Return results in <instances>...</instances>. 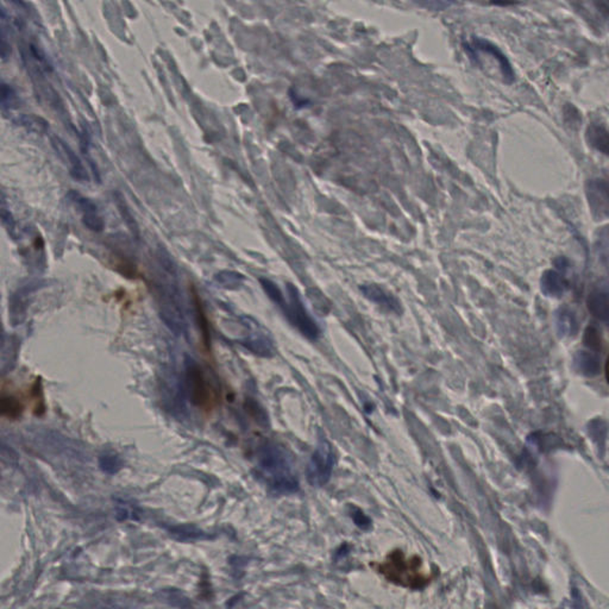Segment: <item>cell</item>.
I'll return each mask as SVG.
<instances>
[{"instance_id":"cell-10","label":"cell","mask_w":609,"mask_h":609,"mask_svg":"<svg viewBox=\"0 0 609 609\" xmlns=\"http://www.w3.org/2000/svg\"><path fill=\"white\" fill-rule=\"evenodd\" d=\"M44 283L42 281L30 282L23 285L22 288L16 290L8 300V314L12 325L22 324L27 316V307H29V297L30 294L42 288Z\"/></svg>"},{"instance_id":"cell-17","label":"cell","mask_w":609,"mask_h":609,"mask_svg":"<svg viewBox=\"0 0 609 609\" xmlns=\"http://www.w3.org/2000/svg\"><path fill=\"white\" fill-rule=\"evenodd\" d=\"M556 326L558 333L563 337H572L579 332V321L574 312L567 309H560L556 312Z\"/></svg>"},{"instance_id":"cell-21","label":"cell","mask_w":609,"mask_h":609,"mask_svg":"<svg viewBox=\"0 0 609 609\" xmlns=\"http://www.w3.org/2000/svg\"><path fill=\"white\" fill-rule=\"evenodd\" d=\"M192 297H193V304H195V320H197L199 328L202 331L204 342L206 343L207 347H209V324H207V319H206L205 311L202 309V300H200V297H198V294H197L195 290H192Z\"/></svg>"},{"instance_id":"cell-8","label":"cell","mask_w":609,"mask_h":609,"mask_svg":"<svg viewBox=\"0 0 609 609\" xmlns=\"http://www.w3.org/2000/svg\"><path fill=\"white\" fill-rule=\"evenodd\" d=\"M465 51L484 54V55L491 56V60L499 67L503 81L507 84H512L515 79V73H514L513 67L510 65V60L500 50V48L495 46L494 43H491V41L484 39V38L475 37L472 42L465 46Z\"/></svg>"},{"instance_id":"cell-23","label":"cell","mask_w":609,"mask_h":609,"mask_svg":"<svg viewBox=\"0 0 609 609\" xmlns=\"http://www.w3.org/2000/svg\"><path fill=\"white\" fill-rule=\"evenodd\" d=\"M23 411V405L13 396H0V415L17 418Z\"/></svg>"},{"instance_id":"cell-19","label":"cell","mask_w":609,"mask_h":609,"mask_svg":"<svg viewBox=\"0 0 609 609\" xmlns=\"http://www.w3.org/2000/svg\"><path fill=\"white\" fill-rule=\"evenodd\" d=\"M575 364L583 374L595 375L600 368L598 356L589 351H579L575 356Z\"/></svg>"},{"instance_id":"cell-18","label":"cell","mask_w":609,"mask_h":609,"mask_svg":"<svg viewBox=\"0 0 609 609\" xmlns=\"http://www.w3.org/2000/svg\"><path fill=\"white\" fill-rule=\"evenodd\" d=\"M0 223L3 224L5 230L8 231V236L11 237L12 240H18V230H17V221H16L13 214L8 207V199L5 197L4 193L0 190Z\"/></svg>"},{"instance_id":"cell-16","label":"cell","mask_w":609,"mask_h":609,"mask_svg":"<svg viewBox=\"0 0 609 609\" xmlns=\"http://www.w3.org/2000/svg\"><path fill=\"white\" fill-rule=\"evenodd\" d=\"M586 142L591 148L596 149L598 152L607 155L608 154L609 136L608 131L605 126L593 124L586 130Z\"/></svg>"},{"instance_id":"cell-5","label":"cell","mask_w":609,"mask_h":609,"mask_svg":"<svg viewBox=\"0 0 609 609\" xmlns=\"http://www.w3.org/2000/svg\"><path fill=\"white\" fill-rule=\"evenodd\" d=\"M285 287L288 299H285V304H282V312L301 335L309 340H316L320 336L319 326L304 307L299 290L293 283H287Z\"/></svg>"},{"instance_id":"cell-25","label":"cell","mask_w":609,"mask_h":609,"mask_svg":"<svg viewBox=\"0 0 609 609\" xmlns=\"http://www.w3.org/2000/svg\"><path fill=\"white\" fill-rule=\"evenodd\" d=\"M70 200L75 204L79 209L82 211V214H92V212H98V207L94 202L86 198L84 195H80L78 190H69L67 195Z\"/></svg>"},{"instance_id":"cell-22","label":"cell","mask_w":609,"mask_h":609,"mask_svg":"<svg viewBox=\"0 0 609 609\" xmlns=\"http://www.w3.org/2000/svg\"><path fill=\"white\" fill-rule=\"evenodd\" d=\"M114 200H116V204H117V207H118L119 214L122 216L123 221H125V224L128 225V228L133 233V236L137 237V224H136V221H135L133 214L130 212L129 206L126 205L125 199L123 198V195L121 193L116 192L114 193Z\"/></svg>"},{"instance_id":"cell-7","label":"cell","mask_w":609,"mask_h":609,"mask_svg":"<svg viewBox=\"0 0 609 609\" xmlns=\"http://www.w3.org/2000/svg\"><path fill=\"white\" fill-rule=\"evenodd\" d=\"M185 392L192 404L204 407L209 404V389L205 374L198 363L187 357L185 361Z\"/></svg>"},{"instance_id":"cell-20","label":"cell","mask_w":609,"mask_h":609,"mask_svg":"<svg viewBox=\"0 0 609 609\" xmlns=\"http://www.w3.org/2000/svg\"><path fill=\"white\" fill-rule=\"evenodd\" d=\"M214 280L225 290H236L243 285L245 278L238 271H221L214 275Z\"/></svg>"},{"instance_id":"cell-2","label":"cell","mask_w":609,"mask_h":609,"mask_svg":"<svg viewBox=\"0 0 609 609\" xmlns=\"http://www.w3.org/2000/svg\"><path fill=\"white\" fill-rule=\"evenodd\" d=\"M256 472L275 494H293L299 489L293 458L281 444L266 442L259 446Z\"/></svg>"},{"instance_id":"cell-32","label":"cell","mask_w":609,"mask_h":609,"mask_svg":"<svg viewBox=\"0 0 609 609\" xmlns=\"http://www.w3.org/2000/svg\"><path fill=\"white\" fill-rule=\"evenodd\" d=\"M351 518H352L355 524H356L359 529H370V526H371L370 519L368 518L366 514L363 513L362 510H357V508H355V510L351 512Z\"/></svg>"},{"instance_id":"cell-9","label":"cell","mask_w":609,"mask_h":609,"mask_svg":"<svg viewBox=\"0 0 609 609\" xmlns=\"http://www.w3.org/2000/svg\"><path fill=\"white\" fill-rule=\"evenodd\" d=\"M586 195L590 211L595 219L602 221L608 217L609 193L607 181L602 179L589 180L586 185Z\"/></svg>"},{"instance_id":"cell-12","label":"cell","mask_w":609,"mask_h":609,"mask_svg":"<svg viewBox=\"0 0 609 609\" xmlns=\"http://www.w3.org/2000/svg\"><path fill=\"white\" fill-rule=\"evenodd\" d=\"M361 290L362 293L364 294V297H368L370 301H373L375 304H379L380 307L386 309L387 312L395 313V314L401 313V309H401L399 300L395 297H393L392 294L388 293L387 290L381 288L380 285H362Z\"/></svg>"},{"instance_id":"cell-11","label":"cell","mask_w":609,"mask_h":609,"mask_svg":"<svg viewBox=\"0 0 609 609\" xmlns=\"http://www.w3.org/2000/svg\"><path fill=\"white\" fill-rule=\"evenodd\" d=\"M51 143H53L55 150L60 154V156L63 157L66 161H68L69 171H70L73 178L79 180V181H88L90 178H88L87 171H86L82 161L80 160V157L76 155L74 150L66 142L62 141L61 138L53 137L51 138Z\"/></svg>"},{"instance_id":"cell-26","label":"cell","mask_w":609,"mask_h":609,"mask_svg":"<svg viewBox=\"0 0 609 609\" xmlns=\"http://www.w3.org/2000/svg\"><path fill=\"white\" fill-rule=\"evenodd\" d=\"M159 595H160L162 601L167 602L169 605H176V607H190V605L186 596H183V593L179 590H162Z\"/></svg>"},{"instance_id":"cell-27","label":"cell","mask_w":609,"mask_h":609,"mask_svg":"<svg viewBox=\"0 0 609 609\" xmlns=\"http://www.w3.org/2000/svg\"><path fill=\"white\" fill-rule=\"evenodd\" d=\"M420 8L431 10V11H444L453 6L455 0H411Z\"/></svg>"},{"instance_id":"cell-30","label":"cell","mask_w":609,"mask_h":609,"mask_svg":"<svg viewBox=\"0 0 609 609\" xmlns=\"http://www.w3.org/2000/svg\"><path fill=\"white\" fill-rule=\"evenodd\" d=\"M307 295L312 301L316 312L323 313V314L330 312V302L326 297H324L323 294L320 293L319 290H309Z\"/></svg>"},{"instance_id":"cell-24","label":"cell","mask_w":609,"mask_h":609,"mask_svg":"<svg viewBox=\"0 0 609 609\" xmlns=\"http://www.w3.org/2000/svg\"><path fill=\"white\" fill-rule=\"evenodd\" d=\"M259 283L262 285L263 290L266 292V295L269 297V299L274 301L275 304H278V307L281 309L282 304H285V297H283V294H282L281 290L278 288V285L275 282L271 281V280L264 278H259Z\"/></svg>"},{"instance_id":"cell-15","label":"cell","mask_w":609,"mask_h":609,"mask_svg":"<svg viewBox=\"0 0 609 609\" xmlns=\"http://www.w3.org/2000/svg\"><path fill=\"white\" fill-rule=\"evenodd\" d=\"M166 529L171 533V536L180 541H198L211 538L209 533L204 532L193 525L167 526Z\"/></svg>"},{"instance_id":"cell-29","label":"cell","mask_w":609,"mask_h":609,"mask_svg":"<svg viewBox=\"0 0 609 609\" xmlns=\"http://www.w3.org/2000/svg\"><path fill=\"white\" fill-rule=\"evenodd\" d=\"M19 124L25 126L27 129L36 131V133H44L49 128L48 123L43 121L39 117H32V116H23L19 119Z\"/></svg>"},{"instance_id":"cell-28","label":"cell","mask_w":609,"mask_h":609,"mask_svg":"<svg viewBox=\"0 0 609 609\" xmlns=\"http://www.w3.org/2000/svg\"><path fill=\"white\" fill-rule=\"evenodd\" d=\"M82 224L91 230L93 233H100L105 230V221L103 218L100 217L98 212H92V214H85L82 216Z\"/></svg>"},{"instance_id":"cell-14","label":"cell","mask_w":609,"mask_h":609,"mask_svg":"<svg viewBox=\"0 0 609 609\" xmlns=\"http://www.w3.org/2000/svg\"><path fill=\"white\" fill-rule=\"evenodd\" d=\"M569 288V282L560 271L548 269L541 275V293L548 297H560Z\"/></svg>"},{"instance_id":"cell-6","label":"cell","mask_w":609,"mask_h":609,"mask_svg":"<svg viewBox=\"0 0 609 609\" xmlns=\"http://www.w3.org/2000/svg\"><path fill=\"white\" fill-rule=\"evenodd\" d=\"M333 467L335 453L331 444L325 438H321L309 458V465L306 469L307 481L313 487H323L331 479Z\"/></svg>"},{"instance_id":"cell-13","label":"cell","mask_w":609,"mask_h":609,"mask_svg":"<svg viewBox=\"0 0 609 609\" xmlns=\"http://www.w3.org/2000/svg\"><path fill=\"white\" fill-rule=\"evenodd\" d=\"M609 297L608 287L607 285H600L598 288L590 292L586 299V307L589 311L590 314L601 320V321H608L609 318Z\"/></svg>"},{"instance_id":"cell-4","label":"cell","mask_w":609,"mask_h":609,"mask_svg":"<svg viewBox=\"0 0 609 609\" xmlns=\"http://www.w3.org/2000/svg\"><path fill=\"white\" fill-rule=\"evenodd\" d=\"M238 333L233 340L259 357H271L275 352V344L271 333L252 316H240L236 320Z\"/></svg>"},{"instance_id":"cell-3","label":"cell","mask_w":609,"mask_h":609,"mask_svg":"<svg viewBox=\"0 0 609 609\" xmlns=\"http://www.w3.org/2000/svg\"><path fill=\"white\" fill-rule=\"evenodd\" d=\"M379 571L388 582L411 589H422L431 581L422 560L417 556L407 557L401 550L390 552L379 565Z\"/></svg>"},{"instance_id":"cell-33","label":"cell","mask_w":609,"mask_h":609,"mask_svg":"<svg viewBox=\"0 0 609 609\" xmlns=\"http://www.w3.org/2000/svg\"><path fill=\"white\" fill-rule=\"evenodd\" d=\"M16 94L8 85L0 81V102L3 104H11L15 100Z\"/></svg>"},{"instance_id":"cell-31","label":"cell","mask_w":609,"mask_h":609,"mask_svg":"<svg viewBox=\"0 0 609 609\" xmlns=\"http://www.w3.org/2000/svg\"><path fill=\"white\" fill-rule=\"evenodd\" d=\"M584 344L586 347L598 350L601 347V336L594 326H588L584 332Z\"/></svg>"},{"instance_id":"cell-1","label":"cell","mask_w":609,"mask_h":609,"mask_svg":"<svg viewBox=\"0 0 609 609\" xmlns=\"http://www.w3.org/2000/svg\"><path fill=\"white\" fill-rule=\"evenodd\" d=\"M157 271H154V292L161 319L176 336L187 332V321L183 311V297L178 282L176 263L166 250H157Z\"/></svg>"}]
</instances>
